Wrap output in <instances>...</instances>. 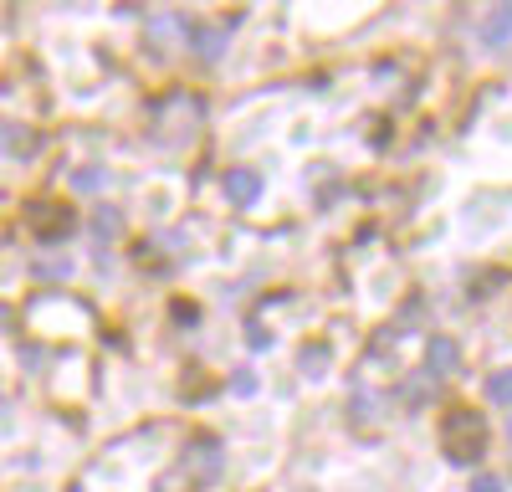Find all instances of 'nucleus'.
Returning <instances> with one entry per match:
<instances>
[{
    "instance_id": "f257e3e1",
    "label": "nucleus",
    "mask_w": 512,
    "mask_h": 492,
    "mask_svg": "<svg viewBox=\"0 0 512 492\" xmlns=\"http://www.w3.org/2000/svg\"><path fill=\"white\" fill-rule=\"evenodd\" d=\"M441 446H446V457H451L456 467L477 462L482 451H487V421L477 416L472 405H456V410H446V421H441Z\"/></svg>"
},
{
    "instance_id": "f03ea898",
    "label": "nucleus",
    "mask_w": 512,
    "mask_h": 492,
    "mask_svg": "<svg viewBox=\"0 0 512 492\" xmlns=\"http://www.w3.org/2000/svg\"><path fill=\"white\" fill-rule=\"evenodd\" d=\"M195 123H200V98L175 93L169 103L154 108V139H185V134H195Z\"/></svg>"
},
{
    "instance_id": "7ed1b4c3",
    "label": "nucleus",
    "mask_w": 512,
    "mask_h": 492,
    "mask_svg": "<svg viewBox=\"0 0 512 492\" xmlns=\"http://www.w3.org/2000/svg\"><path fill=\"white\" fill-rule=\"evenodd\" d=\"M221 190H226V200L236 205V211H246V205L262 200V175H256V170H226Z\"/></svg>"
},
{
    "instance_id": "20e7f679",
    "label": "nucleus",
    "mask_w": 512,
    "mask_h": 492,
    "mask_svg": "<svg viewBox=\"0 0 512 492\" xmlns=\"http://www.w3.org/2000/svg\"><path fill=\"white\" fill-rule=\"evenodd\" d=\"M185 477L216 482V477H221V446H216V441H195V446L185 451Z\"/></svg>"
},
{
    "instance_id": "39448f33",
    "label": "nucleus",
    "mask_w": 512,
    "mask_h": 492,
    "mask_svg": "<svg viewBox=\"0 0 512 492\" xmlns=\"http://www.w3.org/2000/svg\"><path fill=\"white\" fill-rule=\"evenodd\" d=\"M425 369H431V375H456V369H461V344L436 334L431 344H425Z\"/></svg>"
},
{
    "instance_id": "423d86ee",
    "label": "nucleus",
    "mask_w": 512,
    "mask_h": 492,
    "mask_svg": "<svg viewBox=\"0 0 512 492\" xmlns=\"http://www.w3.org/2000/svg\"><path fill=\"white\" fill-rule=\"evenodd\" d=\"M482 41H487V47H507V41H512V6H492V11H487Z\"/></svg>"
},
{
    "instance_id": "0eeeda50",
    "label": "nucleus",
    "mask_w": 512,
    "mask_h": 492,
    "mask_svg": "<svg viewBox=\"0 0 512 492\" xmlns=\"http://www.w3.org/2000/svg\"><path fill=\"white\" fill-rule=\"evenodd\" d=\"M31 226H41V236H47V241H57V231H67L72 226V216H67V205H62V211H57V205H31Z\"/></svg>"
},
{
    "instance_id": "6e6552de",
    "label": "nucleus",
    "mask_w": 512,
    "mask_h": 492,
    "mask_svg": "<svg viewBox=\"0 0 512 492\" xmlns=\"http://www.w3.org/2000/svg\"><path fill=\"white\" fill-rule=\"evenodd\" d=\"M431 395H436V375H431V369H420V375H410V380L400 385V400H405L410 410H420Z\"/></svg>"
},
{
    "instance_id": "1a4fd4ad",
    "label": "nucleus",
    "mask_w": 512,
    "mask_h": 492,
    "mask_svg": "<svg viewBox=\"0 0 512 492\" xmlns=\"http://www.w3.org/2000/svg\"><path fill=\"white\" fill-rule=\"evenodd\" d=\"M0 149H6L11 159H21V154H31V149H36V134H31V129H21V123H0Z\"/></svg>"
},
{
    "instance_id": "9d476101",
    "label": "nucleus",
    "mask_w": 512,
    "mask_h": 492,
    "mask_svg": "<svg viewBox=\"0 0 512 492\" xmlns=\"http://www.w3.org/2000/svg\"><path fill=\"white\" fill-rule=\"evenodd\" d=\"M190 47H195L205 62H216V57L226 52V36H221V31H195V41H190Z\"/></svg>"
},
{
    "instance_id": "9b49d317",
    "label": "nucleus",
    "mask_w": 512,
    "mask_h": 492,
    "mask_svg": "<svg viewBox=\"0 0 512 492\" xmlns=\"http://www.w3.org/2000/svg\"><path fill=\"white\" fill-rule=\"evenodd\" d=\"M487 400H492V405H507V410H512V369H497V375L487 380Z\"/></svg>"
},
{
    "instance_id": "f8f14e48",
    "label": "nucleus",
    "mask_w": 512,
    "mask_h": 492,
    "mask_svg": "<svg viewBox=\"0 0 512 492\" xmlns=\"http://www.w3.org/2000/svg\"><path fill=\"white\" fill-rule=\"evenodd\" d=\"M149 36H154V47L164 52L169 36H175V21H169V16H154V21H149Z\"/></svg>"
},
{
    "instance_id": "ddd939ff",
    "label": "nucleus",
    "mask_w": 512,
    "mask_h": 492,
    "mask_svg": "<svg viewBox=\"0 0 512 492\" xmlns=\"http://www.w3.org/2000/svg\"><path fill=\"white\" fill-rule=\"evenodd\" d=\"M93 226H98V236H113V231H118V226H123V216H118V211H113V205H103V211H98V216H93Z\"/></svg>"
},
{
    "instance_id": "4468645a",
    "label": "nucleus",
    "mask_w": 512,
    "mask_h": 492,
    "mask_svg": "<svg viewBox=\"0 0 512 492\" xmlns=\"http://www.w3.org/2000/svg\"><path fill=\"white\" fill-rule=\"evenodd\" d=\"M323 359H328L323 344H318V349H303V375H323Z\"/></svg>"
},
{
    "instance_id": "2eb2a0df",
    "label": "nucleus",
    "mask_w": 512,
    "mask_h": 492,
    "mask_svg": "<svg viewBox=\"0 0 512 492\" xmlns=\"http://www.w3.org/2000/svg\"><path fill=\"white\" fill-rule=\"evenodd\" d=\"M154 492H190V477H185V472H169V477H159Z\"/></svg>"
},
{
    "instance_id": "dca6fc26",
    "label": "nucleus",
    "mask_w": 512,
    "mask_h": 492,
    "mask_svg": "<svg viewBox=\"0 0 512 492\" xmlns=\"http://www.w3.org/2000/svg\"><path fill=\"white\" fill-rule=\"evenodd\" d=\"M231 390H236V395H251V390H256V375H251V369H236V375H231Z\"/></svg>"
},
{
    "instance_id": "f3484780",
    "label": "nucleus",
    "mask_w": 512,
    "mask_h": 492,
    "mask_svg": "<svg viewBox=\"0 0 512 492\" xmlns=\"http://www.w3.org/2000/svg\"><path fill=\"white\" fill-rule=\"evenodd\" d=\"M67 272H72V262H67V257H62V262H41V267H36V277H67Z\"/></svg>"
},
{
    "instance_id": "a211bd4d",
    "label": "nucleus",
    "mask_w": 512,
    "mask_h": 492,
    "mask_svg": "<svg viewBox=\"0 0 512 492\" xmlns=\"http://www.w3.org/2000/svg\"><path fill=\"white\" fill-rule=\"evenodd\" d=\"M354 405H359V410H354V416H359V421H374V400H369V395H359Z\"/></svg>"
},
{
    "instance_id": "6ab92c4d",
    "label": "nucleus",
    "mask_w": 512,
    "mask_h": 492,
    "mask_svg": "<svg viewBox=\"0 0 512 492\" xmlns=\"http://www.w3.org/2000/svg\"><path fill=\"white\" fill-rule=\"evenodd\" d=\"M472 492H502V482H497V477H477Z\"/></svg>"
},
{
    "instance_id": "aec40b11",
    "label": "nucleus",
    "mask_w": 512,
    "mask_h": 492,
    "mask_svg": "<svg viewBox=\"0 0 512 492\" xmlns=\"http://www.w3.org/2000/svg\"><path fill=\"white\" fill-rule=\"evenodd\" d=\"M77 185H82V190H93V185H103V175H98V170H82Z\"/></svg>"
},
{
    "instance_id": "412c9836",
    "label": "nucleus",
    "mask_w": 512,
    "mask_h": 492,
    "mask_svg": "<svg viewBox=\"0 0 512 492\" xmlns=\"http://www.w3.org/2000/svg\"><path fill=\"white\" fill-rule=\"evenodd\" d=\"M0 323H6V303H0Z\"/></svg>"
}]
</instances>
